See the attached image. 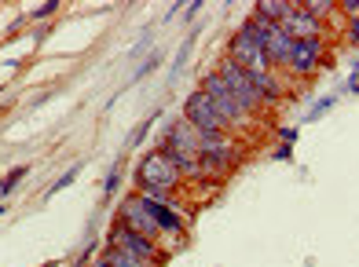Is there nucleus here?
<instances>
[{"label": "nucleus", "instance_id": "f257e3e1", "mask_svg": "<svg viewBox=\"0 0 359 267\" xmlns=\"http://www.w3.org/2000/svg\"><path fill=\"white\" fill-rule=\"evenodd\" d=\"M165 154L176 161V169L184 176H198V165H202V132L194 128L187 118H180L169 125V136H165Z\"/></svg>", "mask_w": 359, "mask_h": 267}, {"label": "nucleus", "instance_id": "f03ea898", "mask_svg": "<svg viewBox=\"0 0 359 267\" xmlns=\"http://www.w3.org/2000/svg\"><path fill=\"white\" fill-rule=\"evenodd\" d=\"M184 179V172L176 169V161L165 154V150H154L140 161V183H143V194H169L176 183Z\"/></svg>", "mask_w": 359, "mask_h": 267}, {"label": "nucleus", "instance_id": "7ed1b4c3", "mask_svg": "<svg viewBox=\"0 0 359 267\" xmlns=\"http://www.w3.org/2000/svg\"><path fill=\"white\" fill-rule=\"evenodd\" d=\"M184 118L202 132V136H227V125L224 118H220V110H217V103L209 99L202 88L198 92H191L187 95V107H184Z\"/></svg>", "mask_w": 359, "mask_h": 267}, {"label": "nucleus", "instance_id": "20e7f679", "mask_svg": "<svg viewBox=\"0 0 359 267\" xmlns=\"http://www.w3.org/2000/svg\"><path fill=\"white\" fill-rule=\"evenodd\" d=\"M227 59H235L250 77H264V74L271 70V62H268V55H264V44H260L253 33H250V26H242V29L235 33L231 55H227Z\"/></svg>", "mask_w": 359, "mask_h": 267}, {"label": "nucleus", "instance_id": "39448f33", "mask_svg": "<svg viewBox=\"0 0 359 267\" xmlns=\"http://www.w3.org/2000/svg\"><path fill=\"white\" fill-rule=\"evenodd\" d=\"M224 85H227V92H231L235 99H238V107L246 110V114H253V110H260V103H264V99H260V92L253 88V77L242 70V66L235 62V59H224L220 62V74H217Z\"/></svg>", "mask_w": 359, "mask_h": 267}, {"label": "nucleus", "instance_id": "423d86ee", "mask_svg": "<svg viewBox=\"0 0 359 267\" xmlns=\"http://www.w3.org/2000/svg\"><path fill=\"white\" fill-rule=\"evenodd\" d=\"M250 26V33L264 44V55H268V62L271 66H286L290 62V52H293V41L286 37V33L275 26V22H268V19H260V15H253V19L246 22Z\"/></svg>", "mask_w": 359, "mask_h": 267}, {"label": "nucleus", "instance_id": "0eeeda50", "mask_svg": "<svg viewBox=\"0 0 359 267\" xmlns=\"http://www.w3.org/2000/svg\"><path fill=\"white\" fill-rule=\"evenodd\" d=\"M202 92H205V95H209V99H213V103H217L220 118H224L227 125H231V128H238V125H246V121H250V114L238 107V99H235L231 92H227V85H224V81H220L217 74H209V77H205Z\"/></svg>", "mask_w": 359, "mask_h": 267}, {"label": "nucleus", "instance_id": "6e6552de", "mask_svg": "<svg viewBox=\"0 0 359 267\" xmlns=\"http://www.w3.org/2000/svg\"><path fill=\"white\" fill-rule=\"evenodd\" d=\"M118 224L128 227V231H136V235H143V238H154L158 235V224H154V216L147 212L143 198H125L121 212H118Z\"/></svg>", "mask_w": 359, "mask_h": 267}, {"label": "nucleus", "instance_id": "1a4fd4ad", "mask_svg": "<svg viewBox=\"0 0 359 267\" xmlns=\"http://www.w3.org/2000/svg\"><path fill=\"white\" fill-rule=\"evenodd\" d=\"M279 29L286 33V37L297 44V41H323V22L319 19H312L308 11H301V4L293 8L286 19L279 22Z\"/></svg>", "mask_w": 359, "mask_h": 267}, {"label": "nucleus", "instance_id": "9d476101", "mask_svg": "<svg viewBox=\"0 0 359 267\" xmlns=\"http://www.w3.org/2000/svg\"><path fill=\"white\" fill-rule=\"evenodd\" d=\"M110 245H114V249H121V253H133V256H140V260L158 263V249H154V242H151V238H143V235H136V231H128V227H121V224L110 231Z\"/></svg>", "mask_w": 359, "mask_h": 267}, {"label": "nucleus", "instance_id": "9b49d317", "mask_svg": "<svg viewBox=\"0 0 359 267\" xmlns=\"http://www.w3.org/2000/svg\"><path fill=\"white\" fill-rule=\"evenodd\" d=\"M140 198H143L147 212L154 216L158 231H169V235H180V231H184V220H180V212L172 209V198H165V194H140Z\"/></svg>", "mask_w": 359, "mask_h": 267}, {"label": "nucleus", "instance_id": "f8f14e48", "mask_svg": "<svg viewBox=\"0 0 359 267\" xmlns=\"http://www.w3.org/2000/svg\"><path fill=\"white\" fill-rule=\"evenodd\" d=\"M319 62H323V41H297L286 66H290L293 74H312Z\"/></svg>", "mask_w": 359, "mask_h": 267}, {"label": "nucleus", "instance_id": "ddd939ff", "mask_svg": "<svg viewBox=\"0 0 359 267\" xmlns=\"http://www.w3.org/2000/svg\"><path fill=\"white\" fill-rule=\"evenodd\" d=\"M293 8H297L293 0H264V4H257V15H260V19H268V22L279 26Z\"/></svg>", "mask_w": 359, "mask_h": 267}, {"label": "nucleus", "instance_id": "4468645a", "mask_svg": "<svg viewBox=\"0 0 359 267\" xmlns=\"http://www.w3.org/2000/svg\"><path fill=\"white\" fill-rule=\"evenodd\" d=\"M107 263H110V267H154L151 260H140V256H133V253H121V249H110Z\"/></svg>", "mask_w": 359, "mask_h": 267}, {"label": "nucleus", "instance_id": "2eb2a0df", "mask_svg": "<svg viewBox=\"0 0 359 267\" xmlns=\"http://www.w3.org/2000/svg\"><path fill=\"white\" fill-rule=\"evenodd\" d=\"M301 11H308V15H312V19H326V15H330L334 11V4H330V0H304V4H301Z\"/></svg>", "mask_w": 359, "mask_h": 267}, {"label": "nucleus", "instance_id": "dca6fc26", "mask_svg": "<svg viewBox=\"0 0 359 267\" xmlns=\"http://www.w3.org/2000/svg\"><path fill=\"white\" fill-rule=\"evenodd\" d=\"M22 176H26V169H15V172H11V176L4 179V183H0V194H8V191L15 187V183H19V179H22Z\"/></svg>", "mask_w": 359, "mask_h": 267}, {"label": "nucleus", "instance_id": "f3484780", "mask_svg": "<svg viewBox=\"0 0 359 267\" xmlns=\"http://www.w3.org/2000/svg\"><path fill=\"white\" fill-rule=\"evenodd\" d=\"M118 176H121V161L110 169V176H107V194H114V187H118Z\"/></svg>", "mask_w": 359, "mask_h": 267}, {"label": "nucleus", "instance_id": "a211bd4d", "mask_svg": "<svg viewBox=\"0 0 359 267\" xmlns=\"http://www.w3.org/2000/svg\"><path fill=\"white\" fill-rule=\"evenodd\" d=\"M348 33H352V41H355V37H359V19H355V22H352V29H348Z\"/></svg>", "mask_w": 359, "mask_h": 267}, {"label": "nucleus", "instance_id": "6ab92c4d", "mask_svg": "<svg viewBox=\"0 0 359 267\" xmlns=\"http://www.w3.org/2000/svg\"><path fill=\"white\" fill-rule=\"evenodd\" d=\"M95 267H110V263H107V260H100V263H95Z\"/></svg>", "mask_w": 359, "mask_h": 267}]
</instances>
